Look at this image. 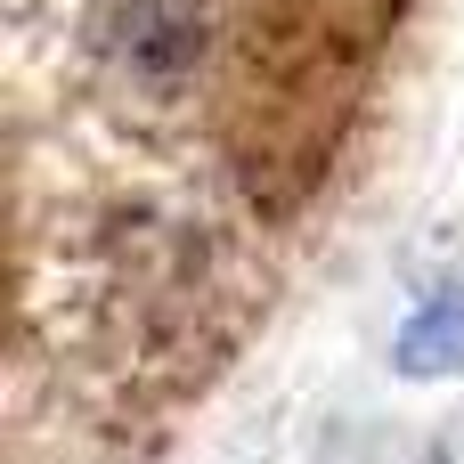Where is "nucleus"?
I'll list each match as a JSON object with an SVG mask.
<instances>
[{
  "label": "nucleus",
  "instance_id": "nucleus-1",
  "mask_svg": "<svg viewBox=\"0 0 464 464\" xmlns=\"http://www.w3.org/2000/svg\"><path fill=\"white\" fill-rule=\"evenodd\" d=\"M220 41V0H90V49L139 90H179Z\"/></svg>",
  "mask_w": 464,
  "mask_h": 464
},
{
  "label": "nucleus",
  "instance_id": "nucleus-2",
  "mask_svg": "<svg viewBox=\"0 0 464 464\" xmlns=\"http://www.w3.org/2000/svg\"><path fill=\"white\" fill-rule=\"evenodd\" d=\"M392 367L400 375H449V367H464V285H440L432 302L408 310V326L392 334Z\"/></svg>",
  "mask_w": 464,
  "mask_h": 464
}]
</instances>
